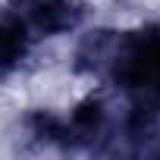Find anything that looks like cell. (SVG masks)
Segmentation results:
<instances>
[{
  "label": "cell",
  "instance_id": "obj_4",
  "mask_svg": "<svg viewBox=\"0 0 160 160\" xmlns=\"http://www.w3.org/2000/svg\"><path fill=\"white\" fill-rule=\"evenodd\" d=\"M38 44H41V38L32 32V25L16 10L13 0L0 3V78L16 75L28 63V57L35 53Z\"/></svg>",
  "mask_w": 160,
  "mask_h": 160
},
{
  "label": "cell",
  "instance_id": "obj_3",
  "mask_svg": "<svg viewBox=\"0 0 160 160\" xmlns=\"http://www.w3.org/2000/svg\"><path fill=\"white\" fill-rule=\"evenodd\" d=\"M13 3L41 41L75 32L88 16V7L82 0H13Z\"/></svg>",
  "mask_w": 160,
  "mask_h": 160
},
{
  "label": "cell",
  "instance_id": "obj_2",
  "mask_svg": "<svg viewBox=\"0 0 160 160\" xmlns=\"http://www.w3.org/2000/svg\"><path fill=\"white\" fill-rule=\"evenodd\" d=\"M75 72L110 85L138 110L160 116V22L141 28H98L75 47Z\"/></svg>",
  "mask_w": 160,
  "mask_h": 160
},
{
  "label": "cell",
  "instance_id": "obj_1",
  "mask_svg": "<svg viewBox=\"0 0 160 160\" xmlns=\"http://www.w3.org/2000/svg\"><path fill=\"white\" fill-rule=\"evenodd\" d=\"M22 132L32 148L63 154H160V116L104 94L78 101L69 113L32 110L22 119Z\"/></svg>",
  "mask_w": 160,
  "mask_h": 160
}]
</instances>
